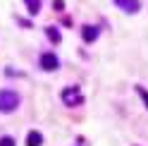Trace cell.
Wrapping results in <instances>:
<instances>
[{"label": "cell", "mask_w": 148, "mask_h": 146, "mask_svg": "<svg viewBox=\"0 0 148 146\" xmlns=\"http://www.w3.org/2000/svg\"><path fill=\"white\" fill-rule=\"evenodd\" d=\"M45 34H48V39H50L53 43H60V31L55 29V26H50V29H45Z\"/></svg>", "instance_id": "8"}, {"label": "cell", "mask_w": 148, "mask_h": 146, "mask_svg": "<svg viewBox=\"0 0 148 146\" xmlns=\"http://www.w3.org/2000/svg\"><path fill=\"white\" fill-rule=\"evenodd\" d=\"M0 146H14V139L12 136H3V139H0Z\"/></svg>", "instance_id": "10"}, {"label": "cell", "mask_w": 148, "mask_h": 146, "mask_svg": "<svg viewBox=\"0 0 148 146\" xmlns=\"http://www.w3.org/2000/svg\"><path fill=\"white\" fill-rule=\"evenodd\" d=\"M43 144V134L41 132H29L26 134V146H41Z\"/></svg>", "instance_id": "6"}, {"label": "cell", "mask_w": 148, "mask_h": 146, "mask_svg": "<svg viewBox=\"0 0 148 146\" xmlns=\"http://www.w3.org/2000/svg\"><path fill=\"white\" fill-rule=\"evenodd\" d=\"M62 101L67 103V108H72V105H81L84 103V96H81L79 86H69V89L62 91Z\"/></svg>", "instance_id": "2"}, {"label": "cell", "mask_w": 148, "mask_h": 146, "mask_svg": "<svg viewBox=\"0 0 148 146\" xmlns=\"http://www.w3.org/2000/svg\"><path fill=\"white\" fill-rule=\"evenodd\" d=\"M136 91H138V96L143 98V103H146V108H148V89H143V86H136Z\"/></svg>", "instance_id": "9"}, {"label": "cell", "mask_w": 148, "mask_h": 146, "mask_svg": "<svg viewBox=\"0 0 148 146\" xmlns=\"http://www.w3.org/2000/svg\"><path fill=\"white\" fill-rule=\"evenodd\" d=\"M98 26H84V34H81V36H84V41L86 43H93L96 39H98Z\"/></svg>", "instance_id": "5"}, {"label": "cell", "mask_w": 148, "mask_h": 146, "mask_svg": "<svg viewBox=\"0 0 148 146\" xmlns=\"http://www.w3.org/2000/svg\"><path fill=\"white\" fill-rule=\"evenodd\" d=\"M19 105V94L12 89H3L0 91V113H12Z\"/></svg>", "instance_id": "1"}, {"label": "cell", "mask_w": 148, "mask_h": 146, "mask_svg": "<svg viewBox=\"0 0 148 146\" xmlns=\"http://www.w3.org/2000/svg\"><path fill=\"white\" fill-rule=\"evenodd\" d=\"M24 5L29 10V14H38V10H41V0H24Z\"/></svg>", "instance_id": "7"}, {"label": "cell", "mask_w": 148, "mask_h": 146, "mask_svg": "<svg viewBox=\"0 0 148 146\" xmlns=\"http://www.w3.org/2000/svg\"><path fill=\"white\" fill-rule=\"evenodd\" d=\"M115 5L119 7V10L129 12V14H136L138 10H141V3H138V0H115Z\"/></svg>", "instance_id": "4"}, {"label": "cell", "mask_w": 148, "mask_h": 146, "mask_svg": "<svg viewBox=\"0 0 148 146\" xmlns=\"http://www.w3.org/2000/svg\"><path fill=\"white\" fill-rule=\"evenodd\" d=\"M58 55H55V53H43L41 55V67L45 70V72H53V70H58Z\"/></svg>", "instance_id": "3"}]
</instances>
